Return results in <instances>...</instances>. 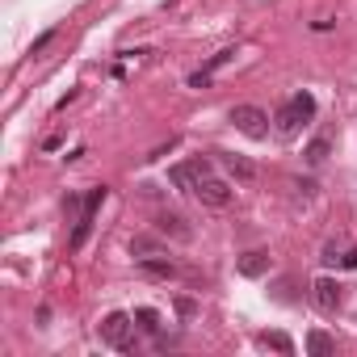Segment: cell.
<instances>
[{"instance_id":"obj_1","label":"cell","mask_w":357,"mask_h":357,"mask_svg":"<svg viewBox=\"0 0 357 357\" xmlns=\"http://www.w3.org/2000/svg\"><path fill=\"white\" fill-rule=\"evenodd\" d=\"M311 118H315V97H311V93H294V97L278 109L273 122H278L282 135H294V130H298L303 122H311Z\"/></svg>"},{"instance_id":"obj_2","label":"cell","mask_w":357,"mask_h":357,"mask_svg":"<svg viewBox=\"0 0 357 357\" xmlns=\"http://www.w3.org/2000/svg\"><path fill=\"white\" fill-rule=\"evenodd\" d=\"M130 328H135V315H126V311H109V315L101 319V340L114 344V349H135Z\"/></svg>"},{"instance_id":"obj_3","label":"cell","mask_w":357,"mask_h":357,"mask_svg":"<svg viewBox=\"0 0 357 357\" xmlns=\"http://www.w3.org/2000/svg\"><path fill=\"white\" fill-rule=\"evenodd\" d=\"M231 126L240 135H248V139H265L269 135V114L257 109V105H236L231 109Z\"/></svg>"},{"instance_id":"obj_4","label":"cell","mask_w":357,"mask_h":357,"mask_svg":"<svg viewBox=\"0 0 357 357\" xmlns=\"http://www.w3.org/2000/svg\"><path fill=\"white\" fill-rule=\"evenodd\" d=\"M206 172H211V160H202V155H198V160H185V164H172V168H168V181H172L176 190L194 194V185L202 181Z\"/></svg>"},{"instance_id":"obj_5","label":"cell","mask_w":357,"mask_h":357,"mask_svg":"<svg viewBox=\"0 0 357 357\" xmlns=\"http://www.w3.org/2000/svg\"><path fill=\"white\" fill-rule=\"evenodd\" d=\"M194 198L202 202V206H215V211H223V206H231V185L227 181H219V176H202V181L194 185Z\"/></svg>"},{"instance_id":"obj_6","label":"cell","mask_w":357,"mask_h":357,"mask_svg":"<svg viewBox=\"0 0 357 357\" xmlns=\"http://www.w3.org/2000/svg\"><path fill=\"white\" fill-rule=\"evenodd\" d=\"M269 265H273V257H269L265 248H252V252H244V257L236 261L240 278H265V273H269Z\"/></svg>"},{"instance_id":"obj_7","label":"cell","mask_w":357,"mask_h":357,"mask_svg":"<svg viewBox=\"0 0 357 357\" xmlns=\"http://www.w3.org/2000/svg\"><path fill=\"white\" fill-rule=\"evenodd\" d=\"M139 269L147 273V278H160V282H168V278H176V265L164 257V252H151V257H139Z\"/></svg>"},{"instance_id":"obj_8","label":"cell","mask_w":357,"mask_h":357,"mask_svg":"<svg viewBox=\"0 0 357 357\" xmlns=\"http://www.w3.org/2000/svg\"><path fill=\"white\" fill-rule=\"evenodd\" d=\"M311 290H315V303H319L324 311H336V307H340V286H336L332 278H319Z\"/></svg>"},{"instance_id":"obj_9","label":"cell","mask_w":357,"mask_h":357,"mask_svg":"<svg viewBox=\"0 0 357 357\" xmlns=\"http://www.w3.org/2000/svg\"><path fill=\"white\" fill-rule=\"evenodd\" d=\"M155 227H160L164 236H172V240H190V236H194V231H190V223H185L181 215H160V219H155Z\"/></svg>"},{"instance_id":"obj_10","label":"cell","mask_w":357,"mask_h":357,"mask_svg":"<svg viewBox=\"0 0 357 357\" xmlns=\"http://www.w3.org/2000/svg\"><path fill=\"white\" fill-rule=\"evenodd\" d=\"M307 353H311V357H332V353H336V340L315 328V332H307Z\"/></svg>"},{"instance_id":"obj_11","label":"cell","mask_w":357,"mask_h":357,"mask_svg":"<svg viewBox=\"0 0 357 357\" xmlns=\"http://www.w3.org/2000/svg\"><path fill=\"white\" fill-rule=\"evenodd\" d=\"M223 164H227L231 176H240V181H252V176H257V164L244 160V155H223Z\"/></svg>"},{"instance_id":"obj_12","label":"cell","mask_w":357,"mask_h":357,"mask_svg":"<svg viewBox=\"0 0 357 357\" xmlns=\"http://www.w3.org/2000/svg\"><path fill=\"white\" fill-rule=\"evenodd\" d=\"M135 324L155 336V332H160V311H155V307H139V311H135Z\"/></svg>"},{"instance_id":"obj_13","label":"cell","mask_w":357,"mask_h":357,"mask_svg":"<svg viewBox=\"0 0 357 357\" xmlns=\"http://www.w3.org/2000/svg\"><path fill=\"white\" fill-rule=\"evenodd\" d=\"M261 344H269V349H278V353H294V340H290L286 332H261Z\"/></svg>"},{"instance_id":"obj_14","label":"cell","mask_w":357,"mask_h":357,"mask_svg":"<svg viewBox=\"0 0 357 357\" xmlns=\"http://www.w3.org/2000/svg\"><path fill=\"white\" fill-rule=\"evenodd\" d=\"M328 151H332V147H328V139H311V143H307V164H324V160H328Z\"/></svg>"},{"instance_id":"obj_15","label":"cell","mask_w":357,"mask_h":357,"mask_svg":"<svg viewBox=\"0 0 357 357\" xmlns=\"http://www.w3.org/2000/svg\"><path fill=\"white\" fill-rule=\"evenodd\" d=\"M130 252H135V257H151V252H160V244H155L151 236H135V240H130Z\"/></svg>"},{"instance_id":"obj_16","label":"cell","mask_w":357,"mask_h":357,"mask_svg":"<svg viewBox=\"0 0 357 357\" xmlns=\"http://www.w3.org/2000/svg\"><path fill=\"white\" fill-rule=\"evenodd\" d=\"M231 59H236V47H227V51H219V55H211V63H206L202 72H206V76H215V72H219L223 63H231Z\"/></svg>"},{"instance_id":"obj_17","label":"cell","mask_w":357,"mask_h":357,"mask_svg":"<svg viewBox=\"0 0 357 357\" xmlns=\"http://www.w3.org/2000/svg\"><path fill=\"white\" fill-rule=\"evenodd\" d=\"M176 315L194 319V315H198V303H194V298H176Z\"/></svg>"},{"instance_id":"obj_18","label":"cell","mask_w":357,"mask_h":357,"mask_svg":"<svg viewBox=\"0 0 357 357\" xmlns=\"http://www.w3.org/2000/svg\"><path fill=\"white\" fill-rule=\"evenodd\" d=\"M51 43H55V30H47L43 38H34V47H30V55H43V51L51 47Z\"/></svg>"},{"instance_id":"obj_19","label":"cell","mask_w":357,"mask_h":357,"mask_svg":"<svg viewBox=\"0 0 357 357\" xmlns=\"http://www.w3.org/2000/svg\"><path fill=\"white\" fill-rule=\"evenodd\" d=\"M55 147H63V135H47L43 139V151H55Z\"/></svg>"},{"instance_id":"obj_20","label":"cell","mask_w":357,"mask_h":357,"mask_svg":"<svg viewBox=\"0 0 357 357\" xmlns=\"http://www.w3.org/2000/svg\"><path fill=\"white\" fill-rule=\"evenodd\" d=\"M340 265H344V269H357V248H349V252L340 257Z\"/></svg>"}]
</instances>
